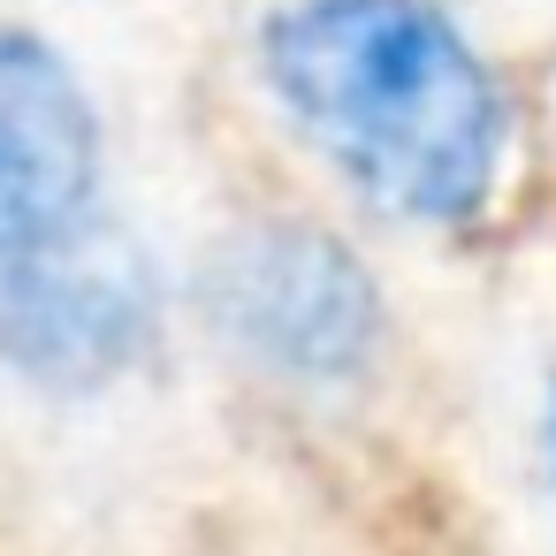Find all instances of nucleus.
Segmentation results:
<instances>
[{
    "mask_svg": "<svg viewBox=\"0 0 556 556\" xmlns=\"http://www.w3.org/2000/svg\"><path fill=\"white\" fill-rule=\"evenodd\" d=\"M275 108L396 222H472L495 199L510 108L434 0H290L260 31Z\"/></svg>",
    "mask_w": 556,
    "mask_h": 556,
    "instance_id": "nucleus-1",
    "label": "nucleus"
},
{
    "mask_svg": "<svg viewBox=\"0 0 556 556\" xmlns=\"http://www.w3.org/2000/svg\"><path fill=\"white\" fill-rule=\"evenodd\" d=\"M222 328L290 381H358L381 351V290L343 237L313 222L237 229L214 260Z\"/></svg>",
    "mask_w": 556,
    "mask_h": 556,
    "instance_id": "nucleus-2",
    "label": "nucleus"
},
{
    "mask_svg": "<svg viewBox=\"0 0 556 556\" xmlns=\"http://www.w3.org/2000/svg\"><path fill=\"white\" fill-rule=\"evenodd\" d=\"M541 442H548V480H556V389H548V427H541Z\"/></svg>",
    "mask_w": 556,
    "mask_h": 556,
    "instance_id": "nucleus-5",
    "label": "nucleus"
},
{
    "mask_svg": "<svg viewBox=\"0 0 556 556\" xmlns=\"http://www.w3.org/2000/svg\"><path fill=\"white\" fill-rule=\"evenodd\" d=\"M100 191V115L85 77L24 24H0V260L54 244Z\"/></svg>",
    "mask_w": 556,
    "mask_h": 556,
    "instance_id": "nucleus-4",
    "label": "nucleus"
},
{
    "mask_svg": "<svg viewBox=\"0 0 556 556\" xmlns=\"http://www.w3.org/2000/svg\"><path fill=\"white\" fill-rule=\"evenodd\" d=\"M153 351V282L123 244H31L0 260V366L39 389H108Z\"/></svg>",
    "mask_w": 556,
    "mask_h": 556,
    "instance_id": "nucleus-3",
    "label": "nucleus"
}]
</instances>
